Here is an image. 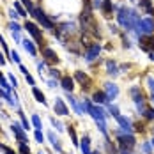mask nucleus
Masks as SVG:
<instances>
[{"label": "nucleus", "mask_w": 154, "mask_h": 154, "mask_svg": "<svg viewBox=\"0 0 154 154\" xmlns=\"http://www.w3.org/2000/svg\"><path fill=\"white\" fill-rule=\"evenodd\" d=\"M35 140H37L39 143L45 140V138H43V133H41V129H35Z\"/></svg>", "instance_id": "72a5a7b5"}, {"label": "nucleus", "mask_w": 154, "mask_h": 154, "mask_svg": "<svg viewBox=\"0 0 154 154\" xmlns=\"http://www.w3.org/2000/svg\"><path fill=\"white\" fill-rule=\"evenodd\" d=\"M75 78H76L78 82H80V83H82V85L85 87V89H87V87H91V78L87 76L85 73H82V71H76V75H75Z\"/></svg>", "instance_id": "f8f14e48"}, {"label": "nucleus", "mask_w": 154, "mask_h": 154, "mask_svg": "<svg viewBox=\"0 0 154 154\" xmlns=\"http://www.w3.org/2000/svg\"><path fill=\"white\" fill-rule=\"evenodd\" d=\"M48 138H50V142H51L53 149H57V151L60 152V151H62V147H60V143H59V138H55V135H53V133H48Z\"/></svg>", "instance_id": "5701e85b"}, {"label": "nucleus", "mask_w": 154, "mask_h": 154, "mask_svg": "<svg viewBox=\"0 0 154 154\" xmlns=\"http://www.w3.org/2000/svg\"><path fill=\"white\" fill-rule=\"evenodd\" d=\"M51 124H53V126H55V128H57V129H59V131H62V129H64V126H62V124L59 122V121H55V117H53V119H51Z\"/></svg>", "instance_id": "2f4dec72"}, {"label": "nucleus", "mask_w": 154, "mask_h": 154, "mask_svg": "<svg viewBox=\"0 0 154 154\" xmlns=\"http://www.w3.org/2000/svg\"><path fill=\"white\" fill-rule=\"evenodd\" d=\"M143 115H145V119H147V121H152V119H154V108H145Z\"/></svg>", "instance_id": "a878e982"}, {"label": "nucleus", "mask_w": 154, "mask_h": 154, "mask_svg": "<svg viewBox=\"0 0 154 154\" xmlns=\"http://www.w3.org/2000/svg\"><path fill=\"white\" fill-rule=\"evenodd\" d=\"M4 151H5V154H14L11 149H9V147H4Z\"/></svg>", "instance_id": "8fccbe9b"}, {"label": "nucleus", "mask_w": 154, "mask_h": 154, "mask_svg": "<svg viewBox=\"0 0 154 154\" xmlns=\"http://www.w3.org/2000/svg\"><path fill=\"white\" fill-rule=\"evenodd\" d=\"M91 154H99V152H97V151H94V152H91Z\"/></svg>", "instance_id": "864d4df0"}, {"label": "nucleus", "mask_w": 154, "mask_h": 154, "mask_svg": "<svg viewBox=\"0 0 154 154\" xmlns=\"http://www.w3.org/2000/svg\"><path fill=\"white\" fill-rule=\"evenodd\" d=\"M140 48L145 51H152L154 50V39L152 37H140Z\"/></svg>", "instance_id": "9d476101"}, {"label": "nucleus", "mask_w": 154, "mask_h": 154, "mask_svg": "<svg viewBox=\"0 0 154 154\" xmlns=\"http://www.w3.org/2000/svg\"><path fill=\"white\" fill-rule=\"evenodd\" d=\"M106 67H108V73H110L112 76H117V73H119V71H117V64H115V62L108 60L106 62Z\"/></svg>", "instance_id": "4be33fe9"}, {"label": "nucleus", "mask_w": 154, "mask_h": 154, "mask_svg": "<svg viewBox=\"0 0 154 154\" xmlns=\"http://www.w3.org/2000/svg\"><path fill=\"white\" fill-rule=\"evenodd\" d=\"M53 108H55V113H59V115H67V113H69L67 106L64 105V99H60V97H57V99H55Z\"/></svg>", "instance_id": "6e6552de"}, {"label": "nucleus", "mask_w": 154, "mask_h": 154, "mask_svg": "<svg viewBox=\"0 0 154 154\" xmlns=\"http://www.w3.org/2000/svg\"><path fill=\"white\" fill-rule=\"evenodd\" d=\"M30 14L34 16V18H35V20H37V21H39V23H41V25L45 27V29H50V30L53 29V23H51V21L48 20L46 14H45V13H43L41 9H35V7H34V11H32Z\"/></svg>", "instance_id": "7ed1b4c3"}, {"label": "nucleus", "mask_w": 154, "mask_h": 154, "mask_svg": "<svg viewBox=\"0 0 154 154\" xmlns=\"http://www.w3.org/2000/svg\"><path fill=\"white\" fill-rule=\"evenodd\" d=\"M32 124L37 128V129H41L43 128V122H41V119H39V115H32Z\"/></svg>", "instance_id": "393cba45"}, {"label": "nucleus", "mask_w": 154, "mask_h": 154, "mask_svg": "<svg viewBox=\"0 0 154 154\" xmlns=\"http://www.w3.org/2000/svg\"><path fill=\"white\" fill-rule=\"evenodd\" d=\"M92 5H94V7H101V5H103V2H101V0H94Z\"/></svg>", "instance_id": "c03bdc74"}, {"label": "nucleus", "mask_w": 154, "mask_h": 154, "mask_svg": "<svg viewBox=\"0 0 154 154\" xmlns=\"http://www.w3.org/2000/svg\"><path fill=\"white\" fill-rule=\"evenodd\" d=\"M69 135H71V138H73V143L78 145V138H76V133H75V129L73 128H69Z\"/></svg>", "instance_id": "7c9ffc66"}, {"label": "nucleus", "mask_w": 154, "mask_h": 154, "mask_svg": "<svg viewBox=\"0 0 154 154\" xmlns=\"http://www.w3.org/2000/svg\"><path fill=\"white\" fill-rule=\"evenodd\" d=\"M137 32H138V35H140V34H145V35L154 34V20H152V18L140 20L138 27H137Z\"/></svg>", "instance_id": "f257e3e1"}, {"label": "nucleus", "mask_w": 154, "mask_h": 154, "mask_svg": "<svg viewBox=\"0 0 154 154\" xmlns=\"http://www.w3.org/2000/svg\"><path fill=\"white\" fill-rule=\"evenodd\" d=\"M43 55H45V60L46 62H57L59 60L57 53H55L51 48H43Z\"/></svg>", "instance_id": "9b49d317"}, {"label": "nucleus", "mask_w": 154, "mask_h": 154, "mask_svg": "<svg viewBox=\"0 0 154 154\" xmlns=\"http://www.w3.org/2000/svg\"><path fill=\"white\" fill-rule=\"evenodd\" d=\"M147 85L151 89V94H152V99H154V78H147Z\"/></svg>", "instance_id": "c756f323"}, {"label": "nucleus", "mask_w": 154, "mask_h": 154, "mask_svg": "<svg viewBox=\"0 0 154 154\" xmlns=\"http://www.w3.org/2000/svg\"><path fill=\"white\" fill-rule=\"evenodd\" d=\"M94 101H96L97 105H103V103H106V101H108L106 92H94Z\"/></svg>", "instance_id": "aec40b11"}, {"label": "nucleus", "mask_w": 154, "mask_h": 154, "mask_svg": "<svg viewBox=\"0 0 154 154\" xmlns=\"http://www.w3.org/2000/svg\"><path fill=\"white\" fill-rule=\"evenodd\" d=\"M149 59H151V60H154V50H152V51H149Z\"/></svg>", "instance_id": "3c124183"}, {"label": "nucleus", "mask_w": 154, "mask_h": 154, "mask_svg": "<svg viewBox=\"0 0 154 154\" xmlns=\"http://www.w3.org/2000/svg\"><path fill=\"white\" fill-rule=\"evenodd\" d=\"M143 151L149 154V152H151V145H149V143H145V145H143Z\"/></svg>", "instance_id": "de8ad7c7"}, {"label": "nucleus", "mask_w": 154, "mask_h": 154, "mask_svg": "<svg viewBox=\"0 0 154 154\" xmlns=\"http://www.w3.org/2000/svg\"><path fill=\"white\" fill-rule=\"evenodd\" d=\"M18 115H20V119H21V124H23V128H25V129H29V126H30V124H29V121H27V117L23 115V112H18Z\"/></svg>", "instance_id": "cd10ccee"}, {"label": "nucleus", "mask_w": 154, "mask_h": 154, "mask_svg": "<svg viewBox=\"0 0 154 154\" xmlns=\"http://www.w3.org/2000/svg\"><path fill=\"white\" fill-rule=\"evenodd\" d=\"M117 94H119L117 85H113V83H106V97L108 99H115Z\"/></svg>", "instance_id": "dca6fc26"}, {"label": "nucleus", "mask_w": 154, "mask_h": 154, "mask_svg": "<svg viewBox=\"0 0 154 154\" xmlns=\"http://www.w3.org/2000/svg\"><path fill=\"white\" fill-rule=\"evenodd\" d=\"M101 7H103V13L108 16L110 13H112V9H113V5H112V0H103V5H101Z\"/></svg>", "instance_id": "b1692460"}, {"label": "nucleus", "mask_w": 154, "mask_h": 154, "mask_svg": "<svg viewBox=\"0 0 154 154\" xmlns=\"http://www.w3.org/2000/svg\"><path fill=\"white\" fill-rule=\"evenodd\" d=\"M0 45H2V48H4L5 51H7V45H5V41H4V37H2V35H0Z\"/></svg>", "instance_id": "37998d69"}, {"label": "nucleus", "mask_w": 154, "mask_h": 154, "mask_svg": "<svg viewBox=\"0 0 154 154\" xmlns=\"http://www.w3.org/2000/svg\"><path fill=\"white\" fill-rule=\"evenodd\" d=\"M50 75H51L53 78H60V73H59V71H57L55 67H53V69H50Z\"/></svg>", "instance_id": "4c0bfd02"}, {"label": "nucleus", "mask_w": 154, "mask_h": 154, "mask_svg": "<svg viewBox=\"0 0 154 154\" xmlns=\"http://www.w3.org/2000/svg\"><path fill=\"white\" fill-rule=\"evenodd\" d=\"M151 145H152V147H154V138H152V140H151Z\"/></svg>", "instance_id": "603ef678"}, {"label": "nucleus", "mask_w": 154, "mask_h": 154, "mask_svg": "<svg viewBox=\"0 0 154 154\" xmlns=\"http://www.w3.org/2000/svg\"><path fill=\"white\" fill-rule=\"evenodd\" d=\"M14 7L18 9V13H20L21 16H27V11H25V9H23V7L20 5V4H14Z\"/></svg>", "instance_id": "473e14b6"}, {"label": "nucleus", "mask_w": 154, "mask_h": 154, "mask_svg": "<svg viewBox=\"0 0 154 154\" xmlns=\"http://www.w3.org/2000/svg\"><path fill=\"white\" fill-rule=\"evenodd\" d=\"M13 131H14L16 138H18V142H27V137H25V133H23V129H21V126L20 124H13Z\"/></svg>", "instance_id": "4468645a"}, {"label": "nucleus", "mask_w": 154, "mask_h": 154, "mask_svg": "<svg viewBox=\"0 0 154 154\" xmlns=\"http://www.w3.org/2000/svg\"><path fill=\"white\" fill-rule=\"evenodd\" d=\"M20 154H30L29 145H27V143H23V142H20Z\"/></svg>", "instance_id": "bb28decb"}, {"label": "nucleus", "mask_w": 154, "mask_h": 154, "mask_svg": "<svg viewBox=\"0 0 154 154\" xmlns=\"http://www.w3.org/2000/svg\"><path fill=\"white\" fill-rule=\"evenodd\" d=\"M110 113H112L113 117H117V115H121V113H119V110H117L115 106H110Z\"/></svg>", "instance_id": "58836bf2"}, {"label": "nucleus", "mask_w": 154, "mask_h": 154, "mask_svg": "<svg viewBox=\"0 0 154 154\" xmlns=\"http://www.w3.org/2000/svg\"><path fill=\"white\" fill-rule=\"evenodd\" d=\"M0 85H2V89H4V91H11V85L7 83V80H5L4 76L0 78Z\"/></svg>", "instance_id": "c85d7f7f"}, {"label": "nucleus", "mask_w": 154, "mask_h": 154, "mask_svg": "<svg viewBox=\"0 0 154 154\" xmlns=\"http://www.w3.org/2000/svg\"><path fill=\"white\" fill-rule=\"evenodd\" d=\"M25 29H27V32L37 41V45L41 46V45H43V35H41V30L37 29V25L32 23V21H27V23H25Z\"/></svg>", "instance_id": "20e7f679"}, {"label": "nucleus", "mask_w": 154, "mask_h": 154, "mask_svg": "<svg viewBox=\"0 0 154 154\" xmlns=\"http://www.w3.org/2000/svg\"><path fill=\"white\" fill-rule=\"evenodd\" d=\"M20 71H21L23 75H27V73H29V71H27V67H25V66H21V64H20Z\"/></svg>", "instance_id": "49530a36"}, {"label": "nucleus", "mask_w": 154, "mask_h": 154, "mask_svg": "<svg viewBox=\"0 0 154 154\" xmlns=\"http://www.w3.org/2000/svg\"><path fill=\"white\" fill-rule=\"evenodd\" d=\"M9 30L13 34V37H14L16 41H21V37H20V32H21V27L16 23V21H11L9 23Z\"/></svg>", "instance_id": "ddd939ff"}, {"label": "nucleus", "mask_w": 154, "mask_h": 154, "mask_svg": "<svg viewBox=\"0 0 154 154\" xmlns=\"http://www.w3.org/2000/svg\"><path fill=\"white\" fill-rule=\"evenodd\" d=\"M115 119H117V122L121 124V128H122L126 133H131V131H133V124H131L129 119H126V117H122V115H117Z\"/></svg>", "instance_id": "1a4fd4ad"}, {"label": "nucleus", "mask_w": 154, "mask_h": 154, "mask_svg": "<svg viewBox=\"0 0 154 154\" xmlns=\"http://www.w3.org/2000/svg\"><path fill=\"white\" fill-rule=\"evenodd\" d=\"M9 82L13 83V87H16V85H18V82H16V78L13 76V75H9Z\"/></svg>", "instance_id": "a19ab883"}, {"label": "nucleus", "mask_w": 154, "mask_h": 154, "mask_svg": "<svg viewBox=\"0 0 154 154\" xmlns=\"http://www.w3.org/2000/svg\"><path fill=\"white\" fill-rule=\"evenodd\" d=\"M25 78H27V82H29V83H30V85H34V78H32L30 75H29V73H27V75H25Z\"/></svg>", "instance_id": "79ce46f5"}, {"label": "nucleus", "mask_w": 154, "mask_h": 154, "mask_svg": "<svg viewBox=\"0 0 154 154\" xmlns=\"http://www.w3.org/2000/svg\"><path fill=\"white\" fill-rule=\"evenodd\" d=\"M60 83H62V89L66 91V92H71L73 91V78H69V76H62L60 78Z\"/></svg>", "instance_id": "2eb2a0df"}, {"label": "nucleus", "mask_w": 154, "mask_h": 154, "mask_svg": "<svg viewBox=\"0 0 154 154\" xmlns=\"http://www.w3.org/2000/svg\"><path fill=\"white\" fill-rule=\"evenodd\" d=\"M21 45H23V48L30 53L32 57H35V55H37V50H35V46L32 45V41H29V39H23V41H21Z\"/></svg>", "instance_id": "f3484780"}, {"label": "nucleus", "mask_w": 154, "mask_h": 154, "mask_svg": "<svg viewBox=\"0 0 154 154\" xmlns=\"http://www.w3.org/2000/svg\"><path fill=\"white\" fill-rule=\"evenodd\" d=\"M80 147H82V152L83 154H91V138L89 137H83L82 138V143H80Z\"/></svg>", "instance_id": "a211bd4d"}, {"label": "nucleus", "mask_w": 154, "mask_h": 154, "mask_svg": "<svg viewBox=\"0 0 154 154\" xmlns=\"http://www.w3.org/2000/svg\"><path fill=\"white\" fill-rule=\"evenodd\" d=\"M32 92H34V96H35V99H37L39 103H43V105H46V97H45V94L41 92V91H39L37 87H34V89H32Z\"/></svg>", "instance_id": "412c9836"}, {"label": "nucleus", "mask_w": 154, "mask_h": 154, "mask_svg": "<svg viewBox=\"0 0 154 154\" xmlns=\"http://www.w3.org/2000/svg\"><path fill=\"white\" fill-rule=\"evenodd\" d=\"M131 9H126V7H121L119 9V14H117V20H119V23L126 27V30H133L131 29Z\"/></svg>", "instance_id": "f03ea898"}, {"label": "nucleus", "mask_w": 154, "mask_h": 154, "mask_svg": "<svg viewBox=\"0 0 154 154\" xmlns=\"http://www.w3.org/2000/svg\"><path fill=\"white\" fill-rule=\"evenodd\" d=\"M131 96H133V101H135L137 108L143 113V112H145V106H143V101H145V99H143V96H142L138 87H133V89H131Z\"/></svg>", "instance_id": "423d86ee"}, {"label": "nucleus", "mask_w": 154, "mask_h": 154, "mask_svg": "<svg viewBox=\"0 0 154 154\" xmlns=\"http://www.w3.org/2000/svg\"><path fill=\"white\" fill-rule=\"evenodd\" d=\"M11 60H14L20 64V55H18V51H11Z\"/></svg>", "instance_id": "c9c22d12"}, {"label": "nucleus", "mask_w": 154, "mask_h": 154, "mask_svg": "<svg viewBox=\"0 0 154 154\" xmlns=\"http://www.w3.org/2000/svg\"><path fill=\"white\" fill-rule=\"evenodd\" d=\"M99 53H101V46H99L97 43H94V45H91V46L87 48V51H85V60L87 62L96 60V59L99 57Z\"/></svg>", "instance_id": "39448f33"}, {"label": "nucleus", "mask_w": 154, "mask_h": 154, "mask_svg": "<svg viewBox=\"0 0 154 154\" xmlns=\"http://www.w3.org/2000/svg\"><path fill=\"white\" fill-rule=\"evenodd\" d=\"M9 16H11V18H13V20H16V18H18V16H20V14H16L14 11H13V9H11V11H9Z\"/></svg>", "instance_id": "a18cd8bd"}, {"label": "nucleus", "mask_w": 154, "mask_h": 154, "mask_svg": "<svg viewBox=\"0 0 154 154\" xmlns=\"http://www.w3.org/2000/svg\"><path fill=\"white\" fill-rule=\"evenodd\" d=\"M39 154H41V152H39Z\"/></svg>", "instance_id": "5fc2aeb1"}, {"label": "nucleus", "mask_w": 154, "mask_h": 154, "mask_svg": "<svg viewBox=\"0 0 154 154\" xmlns=\"http://www.w3.org/2000/svg\"><path fill=\"white\" fill-rule=\"evenodd\" d=\"M140 7L142 9H145L147 11V14H154V9H152V4H151V0H138Z\"/></svg>", "instance_id": "6ab92c4d"}, {"label": "nucleus", "mask_w": 154, "mask_h": 154, "mask_svg": "<svg viewBox=\"0 0 154 154\" xmlns=\"http://www.w3.org/2000/svg\"><path fill=\"white\" fill-rule=\"evenodd\" d=\"M37 71H39V75L45 71V62H39V64H37Z\"/></svg>", "instance_id": "ea45409f"}, {"label": "nucleus", "mask_w": 154, "mask_h": 154, "mask_svg": "<svg viewBox=\"0 0 154 154\" xmlns=\"http://www.w3.org/2000/svg\"><path fill=\"white\" fill-rule=\"evenodd\" d=\"M4 64H5V59H4V55L0 53V66H4Z\"/></svg>", "instance_id": "09e8293b"}, {"label": "nucleus", "mask_w": 154, "mask_h": 154, "mask_svg": "<svg viewBox=\"0 0 154 154\" xmlns=\"http://www.w3.org/2000/svg\"><path fill=\"white\" fill-rule=\"evenodd\" d=\"M119 143H121V147L124 149H133L135 147V138L128 133V135H119Z\"/></svg>", "instance_id": "0eeeda50"}, {"label": "nucleus", "mask_w": 154, "mask_h": 154, "mask_svg": "<svg viewBox=\"0 0 154 154\" xmlns=\"http://www.w3.org/2000/svg\"><path fill=\"white\" fill-rule=\"evenodd\" d=\"M106 147H108V152H110V154H117V149H115L110 142H106Z\"/></svg>", "instance_id": "f704fd0d"}, {"label": "nucleus", "mask_w": 154, "mask_h": 154, "mask_svg": "<svg viewBox=\"0 0 154 154\" xmlns=\"http://www.w3.org/2000/svg\"><path fill=\"white\" fill-rule=\"evenodd\" d=\"M21 2H23V4H25V5H27V9H29V11H34V5H32V2L30 0H21Z\"/></svg>", "instance_id": "e433bc0d"}]
</instances>
